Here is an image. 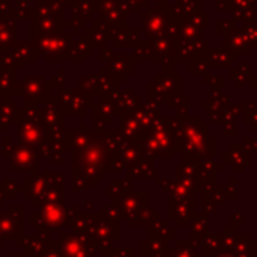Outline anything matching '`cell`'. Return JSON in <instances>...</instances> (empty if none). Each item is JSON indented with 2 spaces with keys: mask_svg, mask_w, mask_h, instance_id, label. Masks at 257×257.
I'll list each match as a JSON object with an SVG mask.
<instances>
[{
  "mask_svg": "<svg viewBox=\"0 0 257 257\" xmlns=\"http://www.w3.org/2000/svg\"><path fill=\"white\" fill-rule=\"evenodd\" d=\"M23 236V207L19 213H0V248L4 240H19Z\"/></svg>",
  "mask_w": 257,
  "mask_h": 257,
  "instance_id": "1",
  "label": "cell"
},
{
  "mask_svg": "<svg viewBox=\"0 0 257 257\" xmlns=\"http://www.w3.org/2000/svg\"><path fill=\"white\" fill-rule=\"evenodd\" d=\"M31 222H32V225L40 228L43 233L49 234L56 227H59V224L62 222L61 209L55 207V206H46L40 212H37L31 216Z\"/></svg>",
  "mask_w": 257,
  "mask_h": 257,
  "instance_id": "2",
  "label": "cell"
},
{
  "mask_svg": "<svg viewBox=\"0 0 257 257\" xmlns=\"http://www.w3.org/2000/svg\"><path fill=\"white\" fill-rule=\"evenodd\" d=\"M46 237L47 236L43 237V234H40V233L22 236L17 240V245L25 251V254H28L31 257H40V254L47 248V243H49V240Z\"/></svg>",
  "mask_w": 257,
  "mask_h": 257,
  "instance_id": "3",
  "label": "cell"
},
{
  "mask_svg": "<svg viewBox=\"0 0 257 257\" xmlns=\"http://www.w3.org/2000/svg\"><path fill=\"white\" fill-rule=\"evenodd\" d=\"M40 257H64V252L62 249H59L58 246H47L41 254Z\"/></svg>",
  "mask_w": 257,
  "mask_h": 257,
  "instance_id": "4",
  "label": "cell"
},
{
  "mask_svg": "<svg viewBox=\"0 0 257 257\" xmlns=\"http://www.w3.org/2000/svg\"><path fill=\"white\" fill-rule=\"evenodd\" d=\"M10 257H28L26 254H11Z\"/></svg>",
  "mask_w": 257,
  "mask_h": 257,
  "instance_id": "5",
  "label": "cell"
}]
</instances>
